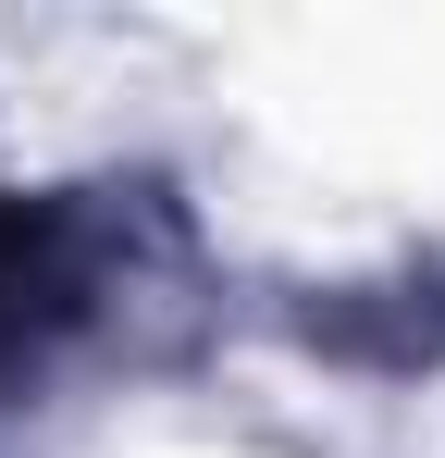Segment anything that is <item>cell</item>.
Returning <instances> with one entry per match:
<instances>
[{"label": "cell", "mask_w": 445, "mask_h": 458, "mask_svg": "<svg viewBox=\"0 0 445 458\" xmlns=\"http://www.w3.org/2000/svg\"><path fill=\"white\" fill-rule=\"evenodd\" d=\"M50 310H74V235H63V211H0V360H13Z\"/></svg>", "instance_id": "6da1fadb"}]
</instances>
